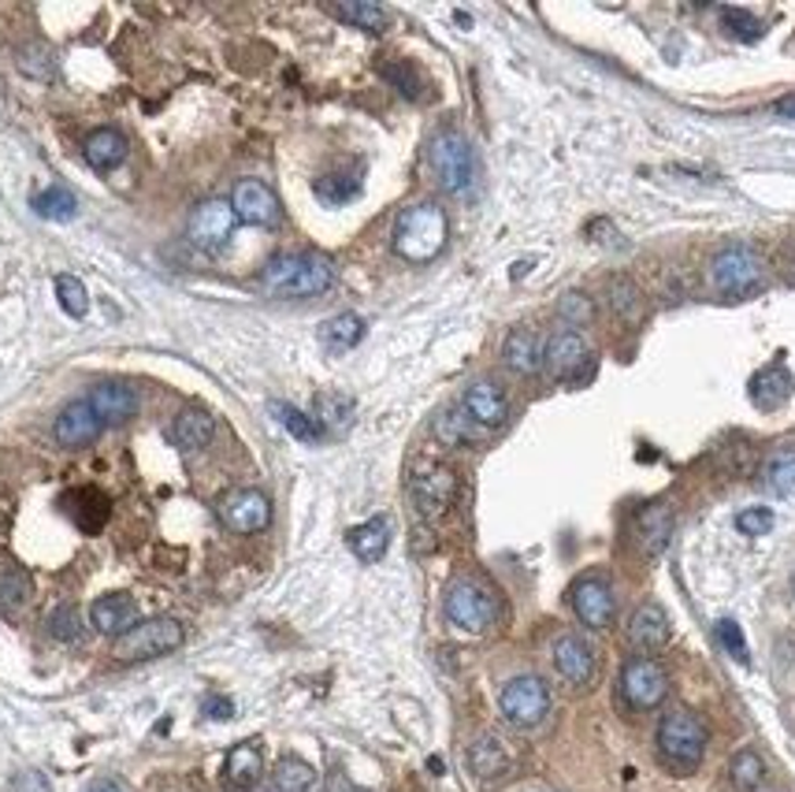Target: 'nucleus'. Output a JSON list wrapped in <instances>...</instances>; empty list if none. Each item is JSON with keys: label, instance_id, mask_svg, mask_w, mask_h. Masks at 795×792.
Listing matches in <instances>:
<instances>
[{"label": "nucleus", "instance_id": "1", "mask_svg": "<svg viewBox=\"0 0 795 792\" xmlns=\"http://www.w3.org/2000/svg\"><path fill=\"white\" fill-rule=\"evenodd\" d=\"M260 283L279 298H316L335 283V265L320 254H279L265 265Z\"/></svg>", "mask_w": 795, "mask_h": 792}, {"label": "nucleus", "instance_id": "36", "mask_svg": "<svg viewBox=\"0 0 795 792\" xmlns=\"http://www.w3.org/2000/svg\"><path fill=\"white\" fill-rule=\"evenodd\" d=\"M331 15H339L342 23L360 26V31H368V34H383L387 26H391V15H387V8H379V4H335Z\"/></svg>", "mask_w": 795, "mask_h": 792}, {"label": "nucleus", "instance_id": "2", "mask_svg": "<svg viewBox=\"0 0 795 792\" xmlns=\"http://www.w3.org/2000/svg\"><path fill=\"white\" fill-rule=\"evenodd\" d=\"M447 239H450L447 212L431 202L409 205L394 223V254L413 260V265L436 260L442 254V246H447Z\"/></svg>", "mask_w": 795, "mask_h": 792}, {"label": "nucleus", "instance_id": "53", "mask_svg": "<svg viewBox=\"0 0 795 792\" xmlns=\"http://www.w3.org/2000/svg\"><path fill=\"white\" fill-rule=\"evenodd\" d=\"M773 112L784 115V120H795V94L781 97V101H773Z\"/></svg>", "mask_w": 795, "mask_h": 792}, {"label": "nucleus", "instance_id": "44", "mask_svg": "<svg viewBox=\"0 0 795 792\" xmlns=\"http://www.w3.org/2000/svg\"><path fill=\"white\" fill-rule=\"evenodd\" d=\"M57 298H60V309L68 313V317H86L89 309V294L83 287V279L75 276H57Z\"/></svg>", "mask_w": 795, "mask_h": 792}, {"label": "nucleus", "instance_id": "19", "mask_svg": "<svg viewBox=\"0 0 795 792\" xmlns=\"http://www.w3.org/2000/svg\"><path fill=\"white\" fill-rule=\"evenodd\" d=\"M89 625L101 636L120 641L123 633H131L138 625V602L126 596V592H108V596L94 599V607H89Z\"/></svg>", "mask_w": 795, "mask_h": 792}, {"label": "nucleus", "instance_id": "42", "mask_svg": "<svg viewBox=\"0 0 795 792\" xmlns=\"http://www.w3.org/2000/svg\"><path fill=\"white\" fill-rule=\"evenodd\" d=\"M610 305L617 317L639 320V313H644V294H639V287L632 283V279L617 276V279H610Z\"/></svg>", "mask_w": 795, "mask_h": 792}, {"label": "nucleus", "instance_id": "49", "mask_svg": "<svg viewBox=\"0 0 795 792\" xmlns=\"http://www.w3.org/2000/svg\"><path fill=\"white\" fill-rule=\"evenodd\" d=\"M20 68L34 78H52V52L38 41L26 45V49H20Z\"/></svg>", "mask_w": 795, "mask_h": 792}, {"label": "nucleus", "instance_id": "51", "mask_svg": "<svg viewBox=\"0 0 795 792\" xmlns=\"http://www.w3.org/2000/svg\"><path fill=\"white\" fill-rule=\"evenodd\" d=\"M8 792H52V785L41 770H20L8 781Z\"/></svg>", "mask_w": 795, "mask_h": 792}, {"label": "nucleus", "instance_id": "25", "mask_svg": "<svg viewBox=\"0 0 795 792\" xmlns=\"http://www.w3.org/2000/svg\"><path fill=\"white\" fill-rule=\"evenodd\" d=\"M212 431H216V421L209 410H183L168 425V439L179 450H201L212 439Z\"/></svg>", "mask_w": 795, "mask_h": 792}, {"label": "nucleus", "instance_id": "4", "mask_svg": "<svg viewBox=\"0 0 795 792\" xmlns=\"http://www.w3.org/2000/svg\"><path fill=\"white\" fill-rule=\"evenodd\" d=\"M658 752L670 767L684 773L695 770L702 763V752H707V726L688 707L665 710L662 722H658Z\"/></svg>", "mask_w": 795, "mask_h": 792}, {"label": "nucleus", "instance_id": "39", "mask_svg": "<svg viewBox=\"0 0 795 792\" xmlns=\"http://www.w3.org/2000/svg\"><path fill=\"white\" fill-rule=\"evenodd\" d=\"M729 778H733V785H736L739 792H755L758 785H762V778H766V763H762V755L751 752V748L736 752V755H733V763H729Z\"/></svg>", "mask_w": 795, "mask_h": 792}, {"label": "nucleus", "instance_id": "34", "mask_svg": "<svg viewBox=\"0 0 795 792\" xmlns=\"http://www.w3.org/2000/svg\"><path fill=\"white\" fill-rule=\"evenodd\" d=\"M762 484L773 495H795V447H776L762 465Z\"/></svg>", "mask_w": 795, "mask_h": 792}, {"label": "nucleus", "instance_id": "38", "mask_svg": "<svg viewBox=\"0 0 795 792\" xmlns=\"http://www.w3.org/2000/svg\"><path fill=\"white\" fill-rule=\"evenodd\" d=\"M34 212L41 220H71L78 212V202L68 186H45V191L34 197Z\"/></svg>", "mask_w": 795, "mask_h": 792}, {"label": "nucleus", "instance_id": "28", "mask_svg": "<svg viewBox=\"0 0 795 792\" xmlns=\"http://www.w3.org/2000/svg\"><path fill=\"white\" fill-rule=\"evenodd\" d=\"M346 544H350V551L360 558V562H379V558L387 555V547H391V521H387V517H368L365 525L350 528Z\"/></svg>", "mask_w": 795, "mask_h": 792}, {"label": "nucleus", "instance_id": "8", "mask_svg": "<svg viewBox=\"0 0 795 792\" xmlns=\"http://www.w3.org/2000/svg\"><path fill=\"white\" fill-rule=\"evenodd\" d=\"M499 710L510 726L517 729H536L550 710V689L536 673H521V678L505 681L499 692Z\"/></svg>", "mask_w": 795, "mask_h": 792}, {"label": "nucleus", "instance_id": "54", "mask_svg": "<svg viewBox=\"0 0 795 792\" xmlns=\"http://www.w3.org/2000/svg\"><path fill=\"white\" fill-rule=\"evenodd\" d=\"M89 792H123L120 785H115V781H97V785L94 789H89Z\"/></svg>", "mask_w": 795, "mask_h": 792}, {"label": "nucleus", "instance_id": "35", "mask_svg": "<svg viewBox=\"0 0 795 792\" xmlns=\"http://www.w3.org/2000/svg\"><path fill=\"white\" fill-rule=\"evenodd\" d=\"M272 413H276L279 425L291 431L294 439H302V443H320V439H323L320 421L309 417V413H302L297 406H291V402H272Z\"/></svg>", "mask_w": 795, "mask_h": 792}, {"label": "nucleus", "instance_id": "5", "mask_svg": "<svg viewBox=\"0 0 795 792\" xmlns=\"http://www.w3.org/2000/svg\"><path fill=\"white\" fill-rule=\"evenodd\" d=\"M766 265L751 246H725L710 260V283L725 298H751L762 287Z\"/></svg>", "mask_w": 795, "mask_h": 792}, {"label": "nucleus", "instance_id": "14", "mask_svg": "<svg viewBox=\"0 0 795 792\" xmlns=\"http://www.w3.org/2000/svg\"><path fill=\"white\" fill-rule=\"evenodd\" d=\"M231 209L242 223L249 228H276L283 220V205H279L276 191L260 179H242L231 194Z\"/></svg>", "mask_w": 795, "mask_h": 792}, {"label": "nucleus", "instance_id": "30", "mask_svg": "<svg viewBox=\"0 0 795 792\" xmlns=\"http://www.w3.org/2000/svg\"><path fill=\"white\" fill-rule=\"evenodd\" d=\"M34 596V581L20 562H0V610H23Z\"/></svg>", "mask_w": 795, "mask_h": 792}, {"label": "nucleus", "instance_id": "18", "mask_svg": "<svg viewBox=\"0 0 795 792\" xmlns=\"http://www.w3.org/2000/svg\"><path fill=\"white\" fill-rule=\"evenodd\" d=\"M101 428H105V421L97 417V410L89 406L86 399H75V402H68V406L60 410L57 425H52V436L60 439V447L78 450V447L94 443V439L101 436Z\"/></svg>", "mask_w": 795, "mask_h": 792}, {"label": "nucleus", "instance_id": "52", "mask_svg": "<svg viewBox=\"0 0 795 792\" xmlns=\"http://www.w3.org/2000/svg\"><path fill=\"white\" fill-rule=\"evenodd\" d=\"M205 715L216 718V722H223V718L234 715V707H231L228 696H209V699H205Z\"/></svg>", "mask_w": 795, "mask_h": 792}, {"label": "nucleus", "instance_id": "41", "mask_svg": "<svg viewBox=\"0 0 795 792\" xmlns=\"http://www.w3.org/2000/svg\"><path fill=\"white\" fill-rule=\"evenodd\" d=\"M45 629H49L52 641L75 644V641H83V614H78L71 602H60V607L49 614V621H45Z\"/></svg>", "mask_w": 795, "mask_h": 792}, {"label": "nucleus", "instance_id": "10", "mask_svg": "<svg viewBox=\"0 0 795 792\" xmlns=\"http://www.w3.org/2000/svg\"><path fill=\"white\" fill-rule=\"evenodd\" d=\"M216 514H220L223 525L238 536H253V533H265L272 525V502H268L265 491L257 488H238L228 491L220 502H216Z\"/></svg>", "mask_w": 795, "mask_h": 792}, {"label": "nucleus", "instance_id": "12", "mask_svg": "<svg viewBox=\"0 0 795 792\" xmlns=\"http://www.w3.org/2000/svg\"><path fill=\"white\" fill-rule=\"evenodd\" d=\"M234 223H238V216H234L231 202L209 197V202H201L194 212H189L186 235L201 249H220V246H228V239L234 235Z\"/></svg>", "mask_w": 795, "mask_h": 792}, {"label": "nucleus", "instance_id": "13", "mask_svg": "<svg viewBox=\"0 0 795 792\" xmlns=\"http://www.w3.org/2000/svg\"><path fill=\"white\" fill-rule=\"evenodd\" d=\"M568 602H573V614L587 629H610L613 614H617V599H613L607 577H580L568 588Z\"/></svg>", "mask_w": 795, "mask_h": 792}, {"label": "nucleus", "instance_id": "22", "mask_svg": "<svg viewBox=\"0 0 795 792\" xmlns=\"http://www.w3.org/2000/svg\"><path fill=\"white\" fill-rule=\"evenodd\" d=\"M792 373H788V365L776 357L773 365H766L762 373H755V380H751V402L762 413H773V410H781L784 402L792 399Z\"/></svg>", "mask_w": 795, "mask_h": 792}, {"label": "nucleus", "instance_id": "43", "mask_svg": "<svg viewBox=\"0 0 795 792\" xmlns=\"http://www.w3.org/2000/svg\"><path fill=\"white\" fill-rule=\"evenodd\" d=\"M350 417H354V399H346V394H316V421L320 425H331V428H342L350 425Z\"/></svg>", "mask_w": 795, "mask_h": 792}, {"label": "nucleus", "instance_id": "21", "mask_svg": "<svg viewBox=\"0 0 795 792\" xmlns=\"http://www.w3.org/2000/svg\"><path fill=\"white\" fill-rule=\"evenodd\" d=\"M543 350H547V343L539 339V331L513 328L510 336H505V343H502V362H505L510 373L531 376V373H539V368H543Z\"/></svg>", "mask_w": 795, "mask_h": 792}, {"label": "nucleus", "instance_id": "29", "mask_svg": "<svg viewBox=\"0 0 795 792\" xmlns=\"http://www.w3.org/2000/svg\"><path fill=\"white\" fill-rule=\"evenodd\" d=\"M86 160L97 172H112L126 160V138L115 127H97L86 138Z\"/></svg>", "mask_w": 795, "mask_h": 792}, {"label": "nucleus", "instance_id": "11", "mask_svg": "<svg viewBox=\"0 0 795 792\" xmlns=\"http://www.w3.org/2000/svg\"><path fill=\"white\" fill-rule=\"evenodd\" d=\"M409 495L424 521H439L457 499V473L450 465H431V470L413 476Z\"/></svg>", "mask_w": 795, "mask_h": 792}, {"label": "nucleus", "instance_id": "9", "mask_svg": "<svg viewBox=\"0 0 795 792\" xmlns=\"http://www.w3.org/2000/svg\"><path fill=\"white\" fill-rule=\"evenodd\" d=\"M447 618L465 633H487L499 618V599L480 581H454L447 592Z\"/></svg>", "mask_w": 795, "mask_h": 792}, {"label": "nucleus", "instance_id": "15", "mask_svg": "<svg viewBox=\"0 0 795 792\" xmlns=\"http://www.w3.org/2000/svg\"><path fill=\"white\" fill-rule=\"evenodd\" d=\"M461 413H465L476 428L491 431V428H502L505 421H510V399H505V391L499 383L476 380V383L465 387V394H461Z\"/></svg>", "mask_w": 795, "mask_h": 792}, {"label": "nucleus", "instance_id": "46", "mask_svg": "<svg viewBox=\"0 0 795 792\" xmlns=\"http://www.w3.org/2000/svg\"><path fill=\"white\" fill-rule=\"evenodd\" d=\"M721 23L739 41H758V34H762V23L751 12H744V8H721Z\"/></svg>", "mask_w": 795, "mask_h": 792}, {"label": "nucleus", "instance_id": "50", "mask_svg": "<svg viewBox=\"0 0 795 792\" xmlns=\"http://www.w3.org/2000/svg\"><path fill=\"white\" fill-rule=\"evenodd\" d=\"M736 528L744 536H766L773 528V514H770V510H762V507L744 510V514H736Z\"/></svg>", "mask_w": 795, "mask_h": 792}, {"label": "nucleus", "instance_id": "47", "mask_svg": "<svg viewBox=\"0 0 795 792\" xmlns=\"http://www.w3.org/2000/svg\"><path fill=\"white\" fill-rule=\"evenodd\" d=\"M713 633H718V644L725 647V651L733 655L736 662H744V666H747V659H751V655H747V641H744V629H739V621L721 618Z\"/></svg>", "mask_w": 795, "mask_h": 792}, {"label": "nucleus", "instance_id": "33", "mask_svg": "<svg viewBox=\"0 0 795 792\" xmlns=\"http://www.w3.org/2000/svg\"><path fill=\"white\" fill-rule=\"evenodd\" d=\"M316 789V770L297 755H283L272 770V792H313Z\"/></svg>", "mask_w": 795, "mask_h": 792}, {"label": "nucleus", "instance_id": "7", "mask_svg": "<svg viewBox=\"0 0 795 792\" xmlns=\"http://www.w3.org/2000/svg\"><path fill=\"white\" fill-rule=\"evenodd\" d=\"M617 692L632 710H655L670 696V673H665V666L658 659H650V655H636V659L621 666Z\"/></svg>", "mask_w": 795, "mask_h": 792}, {"label": "nucleus", "instance_id": "16", "mask_svg": "<svg viewBox=\"0 0 795 792\" xmlns=\"http://www.w3.org/2000/svg\"><path fill=\"white\" fill-rule=\"evenodd\" d=\"M554 670L562 673L573 689H584L595 681V670H599V659H595V647L576 633H562L554 641Z\"/></svg>", "mask_w": 795, "mask_h": 792}, {"label": "nucleus", "instance_id": "37", "mask_svg": "<svg viewBox=\"0 0 795 792\" xmlns=\"http://www.w3.org/2000/svg\"><path fill=\"white\" fill-rule=\"evenodd\" d=\"M357 194H360L357 172H331V175L316 179V197H320L323 205H346V202H354Z\"/></svg>", "mask_w": 795, "mask_h": 792}, {"label": "nucleus", "instance_id": "45", "mask_svg": "<svg viewBox=\"0 0 795 792\" xmlns=\"http://www.w3.org/2000/svg\"><path fill=\"white\" fill-rule=\"evenodd\" d=\"M436 431H439V439H447V443L457 447V443H473V439L480 436L484 428H476L461 410H450V413H442V417L436 421Z\"/></svg>", "mask_w": 795, "mask_h": 792}, {"label": "nucleus", "instance_id": "55", "mask_svg": "<svg viewBox=\"0 0 795 792\" xmlns=\"http://www.w3.org/2000/svg\"><path fill=\"white\" fill-rule=\"evenodd\" d=\"M792 592H795V573H792Z\"/></svg>", "mask_w": 795, "mask_h": 792}, {"label": "nucleus", "instance_id": "3", "mask_svg": "<svg viewBox=\"0 0 795 792\" xmlns=\"http://www.w3.org/2000/svg\"><path fill=\"white\" fill-rule=\"evenodd\" d=\"M428 165H431V172H436L439 186L447 194L465 197L476 186V153H473V142H468L465 134L454 131V127L439 131L436 138H431Z\"/></svg>", "mask_w": 795, "mask_h": 792}, {"label": "nucleus", "instance_id": "32", "mask_svg": "<svg viewBox=\"0 0 795 792\" xmlns=\"http://www.w3.org/2000/svg\"><path fill=\"white\" fill-rule=\"evenodd\" d=\"M360 339H365V320L357 317V313H339V317H331L328 324L320 328V343L328 350H354Z\"/></svg>", "mask_w": 795, "mask_h": 792}, {"label": "nucleus", "instance_id": "23", "mask_svg": "<svg viewBox=\"0 0 795 792\" xmlns=\"http://www.w3.org/2000/svg\"><path fill=\"white\" fill-rule=\"evenodd\" d=\"M628 641L639 647V651H658V647L670 644V618L658 602H644V607L632 614L628 621Z\"/></svg>", "mask_w": 795, "mask_h": 792}, {"label": "nucleus", "instance_id": "17", "mask_svg": "<svg viewBox=\"0 0 795 792\" xmlns=\"http://www.w3.org/2000/svg\"><path fill=\"white\" fill-rule=\"evenodd\" d=\"M60 507L63 514L75 521L78 533L86 536H97L108 525V517H112V499L101 488H71L60 499Z\"/></svg>", "mask_w": 795, "mask_h": 792}, {"label": "nucleus", "instance_id": "48", "mask_svg": "<svg viewBox=\"0 0 795 792\" xmlns=\"http://www.w3.org/2000/svg\"><path fill=\"white\" fill-rule=\"evenodd\" d=\"M558 317H562L565 324H573V328H584V324L595 317V305L587 294L568 291V294H562V302H558Z\"/></svg>", "mask_w": 795, "mask_h": 792}, {"label": "nucleus", "instance_id": "6", "mask_svg": "<svg viewBox=\"0 0 795 792\" xmlns=\"http://www.w3.org/2000/svg\"><path fill=\"white\" fill-rule=\"evenodd\" d=\"M179 644H183V625L175 618H149V621H138L131 633H123L115 641V659L120 662L160 659V655L175 651Z\"/></svg>", "mask_w": 795, "mask_h": 792}, {"label": "nucleus", "instance_id": "31", "mask_svg": "<svg viewBox=\"0 0 795 792\" xmlns=\"http://www.w3.org/2000/svg\"><path fill=\"white\" fill-rule=\"evenodd\" d=\"M673 536V514L670 507H662V502H655V507H647L644 514H639V544H644L647 555H658L665 544H670Z\"/></svg>", "mask_w": 795, "mask_h": 792}, {"label": "nucleus", "instance_id": "27", "mask_svg": "<svg viewBox=\"0 0 795 792\" xmlns=\"http://www.w3.org/2000/svg\"><path fill=\"white\" fill-rule=\"evenodd\" d=\"M260 773H265V759H260L257 744H238V748H231L228 759H223V781H228V789L246 792L257 785Z\"/></svg>", "mask_w": 795, "mask_h": 792}, {"label": "nucleus", "instance_id": "26", "mask_svg": "<svg viewBox=\"0 0 795 792\" xmlns=\"http://www.w3.org/2000/svg\"><path fill=\"white\" fill-rule=\"evenodd\" d=\"M86 402L97 410V417L105 425L108 421H131L138 413V399H134V391L126 383H97Z\"/></svg>", "mask_w": 795, "mask_h": 792}, {"label": "nucleus", "instance_id": "24", "mask_svg": "<svg viewBox=\"0 0 795 792\" xmlns=\"http://www.w3.org/2000/svg\"><path fill=\"white\" fill-rule=\"evenodd\" d=\"M468 767H473V773L480 781H499L510 773L513 759H510V752H505V744L499 741V736L484 733V736H476L473 748H468Z\"/></svg>", "mask_w": 795, "mask_h": 792}, {"label": "nucleus", "instance_id": "20", "mask_svg": "<svg viewBox=\"0 0 795 792\" xmlns=\"http://www.w3.org/2000/svg\"><path fill=\"white\" fill-rule=\"evenodd\" d=\"M587 357H591V350H587L580 331H558V336H550V343L543 350V365L550 368L554 380H576V376H584Z\"/></svg>", "mask_w": 795, "mask_h": 792}, {"label": "nucleus", "instance_id": "40", "mask_svg": "<svg viewBox=\"0 0 795 792\" xmlns=\"http://www.w3.org/2000/svg\"><path fill=\"white\" fill-rule=\"evenodd\" d=\"M379 75H383L402 97H409V101H420L424 97V78L417 75V68L405 64V60H387V64H379Z\"/></svg>", "mask_w": 795, "mask_h": 792}]
</instances>
